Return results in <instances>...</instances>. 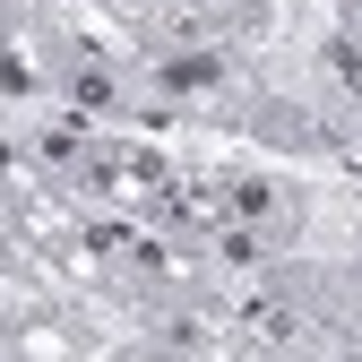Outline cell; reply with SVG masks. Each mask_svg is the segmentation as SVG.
Instances as JSON below:
<instances>
[{
  "label": "cell",
  "instance_id": "obj_1",
  "mask_svg": "<svg viewBox=\"0 0 362 362\" xmlns=\"http://www.w3.org/2000/svg\"><path fill=\"white\" fill-rule=\"evenodd\" d=\"M35 9H52V0H0V18H35Z\"/></svg>",
  "mask_w": 362,
  "mask_h": 362
},
{
  "label": "cell",
  "instance_id": "obj_2",
  "mask_svg": "<svg viewBox=\"0 0 362 362\" xmlns=\"http://www.w3.org/2000/svg\"><path fill=\"white\" fill-rule=\"evenodd\" d=\"M328 18H345V26H354V35H362V0H354V9H328Z\"/></svg>",
  "mask_w": 362,
  "mask_h": 362
}]
</instances>
